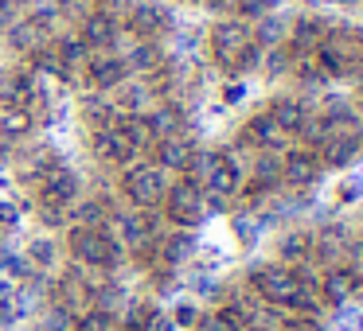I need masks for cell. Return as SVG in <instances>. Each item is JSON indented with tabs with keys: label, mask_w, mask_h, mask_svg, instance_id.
<instances>
[{
	"label": "cell",
	"mask_w": 363,
	"mask_h": 331,
	"mask_svg": "<svg viewBox=\"0 0 363 331\" xmlns=\"http://www.w3.org/2000/svg\"><path fill=\"white\" fill-rule=\"evenodd\" d=\"M211 55H215V63H219L227 74H246V71H254V66L262 63V47L254 43L250 24H242L238 16L215 24V32H211Z\"/></svg>",
	"instance_id": "1"
},
{
	"label": "cell",
	"mask_w": 363,
	"mask_h": 331,
	"mask_svg": "<svg viewBox=\"0 0 363 331\" xmlns=\"http://www.w3.org/2000/svg\"><path fill=\"white\" fill-rule=\"evenodd\" d=\"M316 74L320 79H344V74L363 71V35L347 32V28H324L320 43H316Z\"/></svg>",
	"instance_id": "2"
},
{
	"label": "cell",
	"mask_w": 363,
	"mask_h": 331,
	"mask_svg": "<svg viewBox=\"0 0 363 331\" xmlns=\"http://www.w3.org/2000/svg\"><path fill=\"white\" fill-rule=\"evenodd\" d=\"M254 292L274 308H297V312H313L316 308V289H305L289 265H262L254 269Z\"/></svg>",
	"instance_id": "3"
},
{
	"label": "cell",
	"mask_w": 363,
	"mask_h": 331,
	"mask_svg": "<svg viewBox=\"0 0 363 331\" xmlns=\"http://www.w3.org/2000/svg\"><path fill=\"white\" fill-rule=\"evenodd\" d=\"M71 253L82 265H98V269H113L121 265V242L102 226H74L71 230Z\"/></svg>",
	"instance_id": "4"
},
{
	"label": "cell",
	"mask_w": 363,
	"mask_h": 331,
	"mask_svg": "<svg viewBox=\"0 0 363 331\" xmlns=\"http://www.w3.org/2000/svg\"><path fill=\"white\" fill-rule=\"evenodd\" d=\"M164 219L172 222V226H196L199 219H203V187H196V183H168L164 191Z\"/></svg>",
	"instance_id": "5"
},
{
	"label": "cell",
	"mask_w": 363,
	"mask_h": 331,
	"mask_svg": "<svg viewBox=\"0 0 363 331\" xmlns=\"http://www.w3.org/2000/svg\"><path fill=\"white\" fill-rule=\"evenodd\" d=\"M121 191H125L129 203H137V207H157L168 191V180L157 164H133L121 175Z\"/></svg>",
	"instance_id": "6"
},
{
	"label": "cell",
	"mask_w": 363,
	"mask_h": 331,
	"mask_svg": "<svg viewBox=\"0 0 363 331\" xmlns=\"http://www.w3.org/2000/svg\"><path fill=\"white\" fill-rule=\"evenodd\" d=\"M74 195H79V180H74V172H67V168H59V164L40 180V207L67 211V207L74 203Z\"/></svg>",
	"instance_id": "7"
},
{
	"label": "cell",
	"mask_w": 363,
	"mask_h": 331,
	"mask_svg": "<svg viewBox=\"0 0 363 331\" xmlns=\"http://www.w3.org/2000/svg\"><path fill=\"white\" fill-rule=\"evenodd\" d=\"M320 180V160H316L313 149H289L281 156V183H293V187H308V183Z\"/></svg>",
	"instance_id": "8"
},
{
	"label": "cell",
	"mask_w": 363,
	"mask_h": 331,
	"mask_svg": "<svg viewBox=\"0 0 363 331\" xmlns=\"http://www.w3.org/2000/svg\"><path fill=\"white\" fill-rule=\"evenodd\" d=\"M86 74H90V86H98V90L125 86V79H129V71H125V59L110 55V51H102V55H90V63H86Z\"/></svg>",
	"instance_id": "9"
},
{
	"label": "cell",
	"mask_w": 363,
	"mask_h": 331,
	"mask_svg": "<svg viewBox=\"0 0 363 331\" xmlns=\"http://www.w3.org/2000/svg\"><path fill=\"white\" fill-rule=\"evenodd\" d=\"M94 156L102 160V164H125V160H133L137 152H133V144L125 141V133H121L118 125H110V129H94Z\"/></svg>",
	"instance_id": "10"
},
{
	"label": "cell",
	"mask_w": 363,
	"mask_h": 331,
	"mask_svg": "<svg viewBox=\"0 0 363 331\" xmlns=\"http://www.w3.org/2000/svg\"><path fill=\"white\" fill-rule=\"evenodd\" d=\"M242 144H254L258 152H281L285 144H289V133H281V129L269 121V113H258V117L246 121V137Z\"/></svg>",
	"instance_id": "11"
},
{
	"label": "cell",
	"mask_w": 363,
	"mask_h": 331,
	"mask_svg": "<svg viewBox=\"0 0 363 331\" xmlns=\"http://www.w3.org/2000/svg\"><path fill=\"white\" fill-rule=\"evenodd\" d=\"M359 149H363L359 133H332L328 141L320 144V156L316 160H320V168H344L359 156Z\"/></svg>",
	"instance_id": "12"
},
{
	"label": "cell",
	"mask_w": 363,
	"mask_h": 331,
	"mask_svg": "<svg viewBox=\"0 0 363 331\" xmlns=\"http://www.w3.org/2000/svg\"><path fill=\"white\" fill-rule=\"evenodd\" d=\"M129 32L137 35V40H152V35H160L168 28V12L160 8V4H149V0H141V4H133L125 16Z\"/></svg>",
	"instance_id": "13"
},
{
	"label": "cell",
	"mask_w": 363,
	"mask_h": 331,
	"mask_svg": "<svg viewBox=\"0 0 363 331\" xmlns=\"http://www.w3.org/2000/svg\"><path fill=\"white\" fill-rule=\"evenodd\" d=\"M238 183H242V168L235 164V156L219 152V160H215V168H211V175H207L203 187L211 191L215 199H223V203H227V199L238 191Z\"/></svg>",
	"instance_id": "14"
},
{
	"label": "cell",
	"mask_w": 363,
	"mask_h": 331,
	"mask_svg": "<svg viewBox=\"0 0 363 331\" xmlns=\"http://www.w3.org/2000/svg\"><path fill=\"white\" fill-rule=\"evenodd\" d=\"M118 35H121L118 20L102 8V12H90V16L82 20V35H79V40L94 51V47H113V43H118Z\"/></svg>",
	"instance_id": "15"
},
{
	"label": "cell",
	"mask_w": 363,
	"mask_h": 331,
	"mask_svg": "<svg viewBox=\"0 0 363 331\" xmlns=\"http://www.w3.org/2000/svg\"><path fill=\"white\" fill-rule=\"evenodd\" d=\"M191 156H196V144L188 137H164V141H157V168L160 172H184L191 164Z\"/></svg>",
	"instance_id": "16"
},
{
	"label": "cell",
	"mask_w": 363,
	"mask_h": 331,
	"mask_svg": "<svg viewBox=\"0 0 363 331\" xmlns=\"http://www.w3.org/2000/svg\"><path fill=\"white\" fill-rule=\"evenodd\" d=\"M32 102H35V79L32 74H4V79H0V105L28 110Z\"/></svg>",
	"instance_id": "17"
},
{
	"label": "cell",
	"mask_w": 363,
	"mask_h": 331,
	"mask_svg": "<svg viewBox=\"0 0 363 331\" xmlns=\"http://www.w3.org/2000/svg\"><path fill=\"white\" fill-rule=\"evenodd\" d=\"M55 55H59V66H63V71H59L63 79L86 71V63H90V47L79 40V35H63V40L55 43Z\"/></svg>",
	"instance_id": "18"
},
{
	"label": "cell",
	"mask_w": 363,
	"mask_h": 331,
	"mask_svg": "<svg viewBox=\"0 0 363 331\" xmlns=\"http://www.w3.org/2000/svg\"><path fill=\"white\" fill-rule=\"evenodd\" d=\"M125 71H133V74H157V71H164V51H160L152 40L133 43V51H129V59H125Z\"/></svg>",
	"instance_id": "19"
},
{
	"label": "cell",
	"mask_w": 363,
	"mask_h": 331,
	"mask_svg": "<svg viewBox=\"0 0 363 331\" xmlns=\"http://www.w3.org/2000/svg\"><path fill=\"white\" fill-rule=\"evenodd\" d=\"M269 121H274L281 133H297L301 121H305V102H297V98H274V105H269Z\"/></svg>",
	"instance_id": "20"
},
{
	"label": "cell",
	"mask_w": 363,
	"mask_h": 331,
	"mask_svg": "<svg viewBox=\"0 0 363 331\" xmlns=\"http://www.w3.org/2000/svg\"><path fill=\"white\" fill-rule=\"evenodd\" d=\"M324 35V24L316 16H301L297 24H293V43H289V55H313L316 43H320Z\"/></svg>",
	"instance_id": "21"
},
{
	"label": "cell",
	"mask_w": 363,
	"mask_h": 331,
	"mask_svg": "<svg viewBox=\"0 0 363 331\" xmlns=\"http://www.w3.org/2000/svg\"><path fill=\"white\" fill-rule=\"evenodd\" d=\"M145 125H149L152 141H164V137H180L184 117H180V110H176V105H157V110L145 117Z\"/></svg>",
	"instance_id": "22"
},
{
	"label": "cell",
	"mask_w": 363,
	"mask_h": 331,
	"mask_svg": "<svg viewBox=\"0 0 363 331\" xmlns=\"http://www.w3.org/2000/svg\"><path fill=\"white\" fill-rule=\"evenodd\" d=\"M43 40H48V28H40L32 16L16 20V24L9 28V47L12 51H35V47H43Z\"/></svg>",
	"instance_id": "23"
},
{
	"label": "cell",
	"mask_w": 363,
	"mask_h": 331,
	"mask_svg": "<svg viewBox=\"0 0 363 331\" xmlns=\"http://www.w3.org/2000/svg\"><path fill=\"white\" fill-rule=\"evenodd\" d=\"M313 250H316V257L320 261H336V257H347V234H344V226H324L320 234L313 238Z\"/></svg>",
	"instance_id": "24"
},
{
	"label": "cell",
	"mask_w": 363,
	"mask_h": 331,
	"mask_svg": "<svg viewBox=\"0 0 363 331\" xmlns=\"http://www.w3.org/2000/svg\"><path fill=\"white\" fill-rule=\"evenodd\" d=\"M316 292H320L328 304H344L347 296H352V284H347V269H328V273L320 277V284H316Z\"/></svg>",
	"instance_id": "25"
},
{
	"label": "cell",
	"mask_w": 363,
	"mask_h": 331,
	"mask_svg": "<svg viewBox=\"0 0 363 331\" xmlns=\"http://www.w3.org/2000/svg\"><path fill=\"white\" fill-rule=\"evenodd\" d=\"M82 110H86V121H90L94 129H110V125H118V121L125 117L118 105H113V102H102V98H86V105H82Z\"/></svg>",
	"instance_id": "26"
},
{
	"label": "cell",
	"mask_w": 363,
	"mask_h": 331,
	"mask_svg": "<svg viewBox=\"0 0 363 331\" xmlns=\"http://www.w3.org/2000/svg\"><path fill=\"white\" fill-rule=\"evenodd\" d=\"M32 129V110H12V105H0V137H24Z\"/></svg>",
	"instance_id": "27"
},
{
	"label": "cell",
	"mask_w": 363,
	"mask_h": 331,
	"mask_svg": "<svg viewBox=\"0 0 363 331\" xmlns=\"http://www.w3.org/2000/svg\"><path fill=\"white\" fill-rule=\"evenodd\" d=\"M254 183H258L262 191H269L274 183H281V160H277L274 152H262V156L254 160Z\"/></svg>",
	"instance_id": "28"
},
{
	"label": "cell",
	"mask_w": 363,
	"mask_h": 331,
	"mask_svg": "<svg viewBox=\"0 0 363 331\" xmlns=\"http://www.w3.org/2000/svg\"><path fill=\"white\" fill-rule=\"evenodd\" d=\"M254 32V43L258 47H281V35H285V28H281V20H274V16H262L258 20V28H250Z\"/></svg>",
	"instance_id": "29"
},
{
	"label": "cell",
	"mask_w": 363,
	"mask_h": 331,
	"mask_svg": "<svg viewBox=\"0 0 363 331\" xmlns=\"http://www.w3.org/2000/svg\"><path fill=\"white\" fill-rule=\"evenodd\" d=\"M191 250H196V238L191 234H172L168 242H160V257H164L168 265H180Z\"/></svg>",
	"instance_id": "30"
},
{
	"label": "cell",
	"mask_w": 363,
	"mask_h": 331,
	"mask_svg": "<svg viewBox=\"0 0 363 331\" xmlns=\"http://www.w3.org/2000/svg\"><path fill=\"white\" fill-rule=\"evenodd\" d=\"M308 253H313V238H308V234H301V230H297V234H285L281 238V257L289 261V265L305 261Z\"/></svg>",
	"instance_id": "31"
},
{
	"label": "cell",
	"mask_w": 363,
	"mask_h": 331,
	"mask_svg": "<svg viewBox=\"0 0 363 331\" xmlns=\"http://www.w3.org/2000/svg\"><path fill=\"white\" fill-rule=\"evenodd\" d=\"M118 129L125 133V141L133 144V152L145 149V144H152V133H149V125H145V117H121Z\"/></svg>",
	"instance_id": "32"
},
{
	"label": "cell",
	"mask_w": 363,
	"mask_h": 331,
	"mask_svg": "<svg viewBox=\"0 0 363 331\" xmlns=\"http://www.w3.org/2000/svg\"><path fill=\"white\" fill-rule=\"evenodd\" d=\"M235 8H238V20H242V24H258L262 16L274 12V0H235Z\"/></svg>",
	"instance_id": "33"
},
{
	"label": "cell",
	"mask_w": 363,
	"mask_h": 331,
	"mask_svg": "<svg viewBox=\"0 0 363 331\" xmlns=\"http://www.w3.org/2000/svg\"><path fill=\"white\" fill-rule=\"evenodd\" d=\"M59 16H63V4L59 0H32V20L40 28H51Z\"/></svg>",
	"instance_id": "34"
},
{
	"label": "cell",
	"mask_w": 363,
	"mask_h": 331,
	"mask_svg": "<svg viewBox=\"0 0 363 331\" xmlns=\"http://www.w3.org/2000/svg\"><path fill=\"white\" fill-rule=\"evenodd\" d=\"M125 331H157V323H152V312L145 304H137V308H129V315H125Z\"/></svg>",
	"instance_id": "35"
},
{
	"label": "cell",
	"mask_w": 363,
	"mask_h": 331,
	"mask_svg": "<svg viewBox=\"0 0 363 331\" xmlns=\"http://www.w3.org/2000/svg\"><path fill=\"white\" fill-rule=\"evenodd\" d=\"M106 214H110V207H106L102 199H94V203H82V207H79V222H82V226H102Z\"/></svg>",
	"instance_id": "36"
},
{
	"label": "cell",
	"mask_w": 363,
	"mask_h": 331,
	"mask_svg": "<svg viewBox=\"0 0 363 331\" xmlns=\"http://www.w3.org/2000/svg\"><path fill=\"white\" fill-rule=\"evenodd\" d=\"M110 312H102V308H94V312H86L79 320V331H110Z\"/></svg>",
	"instance_id": "37"
},
{
	"label": "cell",
	"mask_w": 363,
	"mask_h": 331,
	"mask_svg": "<svg viewBox=\"0 0 363 331\" xmlns=\"http://www.w3.org/2000/svg\"><path fill=\"white\" fill-rule=\"evenodd\" d=\"M35 71H48V74H59V71H63V66H59L55 47H35Z\"/></svg>",
	"instance_id": "38"
},
{
	"label": "cell",
	"mask_w": 363,
	"mask_h": 331,
	"mask_svg": "<svg viewBox=\"0 0 363 331\" xmlns=\"http://www.w3.org/2000/svg\"><path fill=\"white\" fill-rule=\"evenodd\" d=\"M145 98H149V86H129L125 94H121V105H118V110H121V113L141 110V105H145Z\"/></svg>",
	"instance_id": "39"
},
{
	"label": "cell",
	"mask_w": 363,
	"mask_h": 331,
	"mask_svg": "<svg viewBox=\"0 0 363 331\" xmlns=\"http://www.w3.org/2000/svg\"><path fill=\"white\" fill-rule=\"evenodd\" d=\"M176 323H180V327H196V323H199V308L196 304H176Z\"/></svg>",
	"instance_id": "40"
},
{
	"label": "cell",
	"mask_w": 363,
	"mask_h": 331,
	"mask_svg": "<svg viewBox=\"0 0 363 331\" xmlns=\"http://www.w3.org/2000/svg\"><path fill=\"white\" fill-rule=\"evenodd\" d=\"M289 51H281V47H274L269 51V59H266V66H269V74H285V66H289Z\"/></svg>",
	"instance_id": "41"
},
{
	"label": "cell",
	"mask_w": 363,
	"mask_h": 331,
	"mask_svg": "<svg viewBox=\"0 0 363 331\" xmlns=\"http://www.w3.org/2000/svg\"><path fill=\"white\" fill-rule=\"evenodd\" d=\"M16 0H0V32H9L12 24H16Z\"/></svg>",
	"instance_id": "42"
},
{
	"label": "cell",
	"mask_w": 363,
	"mask_h": 331,
	"mask_svg": "<svg viewBox=\"0 0 363 331\" xmlns=\"http://www.w3.org/2000/svg\"><path fill=\"white\" fill-rule=\"evenodd\" d=\"M51 257H55L51 242H35V245H32V261H40V265H51Z\"/></svg>",
	"instance_id": "43"
},
{
	"label": "cell",
	"mask_w": 363,
	"mask_h": 331,
	"mask_svg": "<svg viewBox=\"0 0 363 331\" xmlns=\"http://www.w3.org/2000/svg\"><path fill=\"white\" fill-rule=\"evenodd\" d=\"M242 94H246L242 82H230V86H223V102H227V105H238V102H242Z\"/></svg>",
	"instance_id": "44"
},
{
	"label": "cell",
	"mask_w": 363,
	"mask_h": 331,
	"mask_svg": "<svg viewBox=\"0 0 363 331\" xmlns=\"http://www.w3.org/2000/svg\"><path fill=\"white\" fill-rule=\"evenodd\" d=\"M359 191H363V183L352 180V183H344V187H340V199H344V203H355V199H359Z\"/></svg>",
	"instance_id": "45"
},
{
	"label": "cell",
	"mask_w": 363,
	"mask_h": 331,
	"mask_svg": "<svg viewBox=\"0 0 363 331\" xmlns=\"http://www.w3.org/2000/svg\"><path fill=\"white\" fill-rule=\"evenodd\" d=\"M235 226H238V234H242L246 242H250V238H254V226H250V219H238Z\"/></svg>",
	"instance_id": "46"
},
{
	"label": "cell",
	"mask_w": 363,
	"mask_h": 331,
	"mask_svg": "<svg viewBox=\"0 0 363 331\" xmlns=\"http://www.w3.org/2000/svg\"><path fill=\"white\" fill-rule=\"evenodd\" d=\"M98 4H113V0H98Z\"/></svg>",
	"instance_id": "47"
},
{
	"label": "cell",
	"mask_w": 363,
	"mask_h": 331,
	"mask_svg": "<svg viewBox=\"0 0 363 331\" xmlns=\"http://www.w3.org/2000/svg\"><path fill=\"white\" fill-rule=\"evenodd\" d=\"M336 4H347V0H336Z\"/></svg>",
	"instance_id": "48"
}]
</instances>
